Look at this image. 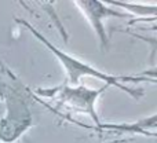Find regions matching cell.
<instances>
[{
  "mask_svg": "<svg viewBox=\"0 0 157 143\" xmlns=\"http://www.w3.org/2000/svg\"><path fill=\"white\" fill-rule=\"evenodd\" d=\"M6 87H7V78H6V76L0 70V100H3V98H4Z\"/></svg>",
  "mask_w": 157,
  "mask_h": 143,
  "instance_id": "cell-6",
  "label": "cell"
},
{
  "mask_svg": "<svg viewBox=\"0 0 157 143\" xmlns=\"http://www.w3.org/2000/svg\"><path fill=\"white\" fill-rule=\"evenodd\" d=\"M2 102L4 105V113L0 119V142H17L33 124V116L29 94L11 72L7 73V87Z\"/></svg>",
  "mask_w": 157,
  "mask_h": 143,
  "instance_id": "cell-2",
  "label": "cell"
},
{
  "mask_svg": "<svg viewBox=\"0 0 157 143\" xmlns=\"http://www.w3.org/2000/svg\"><path fill=\"white\" fill-rule=\"evenodd\" d=\"M131 142H134L132 138L131 139H114V141H110L108 143H131Z\"/></svg>",
  "mask_w": 157,
  "mask_h": 143,
  "instance_id": "cell-7",
  "label": "cell"
},
{
  "mask_svg": "<svg viewBox=\"0 0 157 143\" xmlns=\"http://www.w3.org/2000/svg\"><path fill=\"white\" fill-rule=\"evenodd\" d=\"M15 22L25 28L26 30H29L33 36L36 37V40L40 41L55 58L61 62L62 68L65 69L66 77H68V81L71 84L69 85H78V81L83 77H94L99 81H103V84H108V85H113L116 88L121 89L123 92H125L127 95H130L134 99H139V98L144 96V91L142 89H136V88H131V87L125 85L123 83H142V81H150V83L155 84V78H147L144 77V76H113L109 74V73L101 72L98 70L97 68L88 65V63L83 62V61L77 59V58L69 55L68 52L59 50L57 46L51 43L50 40H47V37L44 35H41L39 30H36V28L33 25H30L28 21L21 18H15Z\"/></svg>",
  "mask_w": 157,
  "mask_h": 143,
  "instance_id": "cell-1",
  "label": "cell"
},
{
  "mask_svg": "<svg viewBox=\"0 0 157 143\" xmlns=\"http://www.w3.org/2000/svg\"><path fill=\"white\" fill-rule=\"evenodd\" d=\"M110 85L105 84L102 88L99 89H91L87 88L86 85H68V84H62V85L54 87L51 89H43L39 88L37 92L44 98H55L59 105L65 106L66 109L78 111V113H86L92 119L95 124V128L99 130L101 127V120L97 113V107L95 103L97 99L109 88Z\"/></svg>",
  "mask_w": 157,
  "mask_h": 143,
  "instance_id": "cell-3",
  "label": "cell"
},
{
  "mask_svg": "<svg viewBox=\"0 0 157 143\" xmlns=\"http://www.w3.org/2000/svg\"><path fill=\"white\" fill-rule=\"evenodd\" d=\"M112 6H119L121 8H127L131 10L134 14H139V15H150L153 19L156 18L157 7L156 6H139V4H131L127 2H108Z\"/></svg>",
  "mask_w": 157,
  "mask_h": 143,
  "instance_id": "cell-5",
  "label": "cell"
},
{
  "mask_svg": "<svg viewBox=\"0 0 157 143\" xmlns=\"http://www.w3.org/2000/svg\"><path fill=\"white\" fill-rule=\"evenodd\" d=\"M3 113H4V105H3V102L0 100V119L3 117Z\"/></svg>",
  "mask_w": 157,
  "mask_h": 143,
  "instance_id": "cell-8",
  "label": "cell"
},
{
  "mask_svg": "<svg viewBox=\"0 0 157 143\" xmlns=\"http://www.w3.org/2000/svg\"><path fill=\"white\" fill-rule=\"evenodd\" d=\"M75 4L86 15L87 21L90 22L98 40H99L101 50L103 51L108 50L109 47V37L106 35L103 21L106 18H130L131 17V14L120 13L116 8L108 7L103 2H98V0H80V2H75Z\"/></svg>",
  "mask_w": 157,
  "mask_h": 143,
  "instance_id": "cell-4",
  "label": "cell"
},
{
  "mask_svg": "<svg viewBox=\"0 0 157 143\" xmlns=\"http://www.w3.org/2000/svg\"><path fill=\"white\" fill-rule=\"evenodd\" d=\"M0 143H2V142H0Z\"/></svg>",
  "mask_w": 157,
  "mask_h": 143,
  "instance_id": "cell-9",
  "label": "cell"
}]
</instances>
